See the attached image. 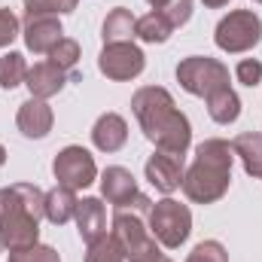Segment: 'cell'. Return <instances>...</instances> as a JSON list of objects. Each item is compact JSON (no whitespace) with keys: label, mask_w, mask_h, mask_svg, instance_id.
Masks as SVG:
<instances>
[{"label":"cell","mask_w":262,"mask_h":262,"mask_svg":"<svg viewBox=\"0 0 262 262\" xmlns=\"http://www.w3.org/2000/svg\"><path fill=\"white\" fill-rule=\"evenodd\" d=\"M131 110L140 122V131L146 134V140L156 149L186 156V149L192 143V125H189L186 113L177 110L168 89H162V85L137 89L131 95Z\"/></svg>","instance_id":"1"},{"label":"cell","mask_w":262,"mask_h":262,"mask_svg":"<svg viewBox=\"0 0 262 262\" xmlns=\"http://www.w3.org/2000/svg\"><path fill=\"white\" fill-rule=\"evenodd\" d=\"M232 162H235V149L229 140L223 137L201 140L195 146V162L186 168L183 183H180L183 195L192 204L220 201L232 186Z\"/></svg>","instance_id":"2"},{"label":"cell","mask_w":262,"mask_h":262,"mask_svg":"<svg viewBox=\"0 0 262 262\" xmlns=\"http://www.w3.org/2000/svg\"><path fill=\"white\" fill-rule=\"evenodd\" d=\"M46 192L34 183H12L0 189V244L3 250H21L40 241V220Z\"/></svg>","instance_id":"3"},{"label":"cell","mask_w":262,"mask_h":262,"mask_svg":"<svg viewBox=\"0 0 262 262\" xmlns=\"http://www.w3.org/2000/svg\"><path fill=\"white\" fill-rule=\"evenodd\" d=\"M122 253H125V262H156L162 259L165 253L159 250V241L156 235L149 232V226L140 220L137 210H116L113 213V232H110Z\"/></svg>","instance_id":"4"},{"label":"cell","mask_w":262,"mask_h":262,"mask_svg":"<svg viewBox=\"0 0 262 262\" xmlns=\"http://www.w3.org/2000/svg\"><path fill=\"white\" fill-rule=\"evenodd\" d=\"M149 220V232L156 235V241L168 250H177L186 244L189 232H192V210L180 201H174L171 195H165L162 201H156L146 213Z\"/></svg>","instance_id":"5"},{"label":"cell","mask_w":262,"mask_h":262,"mask_svg":"<svg viewBox=\"0 0 262 262\" xmlns=\"http://www.w3.org/2000/svg\"><path fill=\"white\" fill-rule=\"evenodd\" d=\"M177 82L180 89H186L189 95L195 98H210L213 92L220 89H229V67L216 58H207V55H189L177 64Z\"/></svg>","instance_id":"6"},{"label":"cell","mask_w":262,"mask_h":262,"mask_svg":"<svg viewBox=\"0 0 262 262\" xmlns=\"http://www.w3.org/2000/svg\"><path fill=\"white\" fill-rule=\"evenodd\" d=\"M259 40H262V18L253 9H235V12L223 15L216 31H213V43L229 55L250 52L253 46H259Z\"/></svg>","instance_id":"7"},{"label":"cell","mask_w":262,"mask_h":262,"mask_svg":"<svg viewBox=\"0 0 262 262\" xmlns=\"http://www.w3.org/2000/svg\"><path fill=\"white\" fill-rule=\"evenodd\" d=\"M52 174H55L58 186H67V189L76 192V189H85L98 180V165H95V156L85 146L70 143L52 159Z\"/></svg>","instance_id":"8"},{"label":"cell","mask_w":262,"mask_h":262,"mask_svg":"<svg viewBox=\"0 0 262 262\" xmlns=\"http://www.w3.org/2000/svg\"><path fill=\"white\" fill-rule=\"evenodd\" d=\"M101 195L110 204H116V210H137V213H149L152 201L137 189V180L128 168L122 165H110L101 174Z\"/></svg>","instance_id":"9"},{"label":"cell","mask_w":262,"mask_h":262,"mask_svg":"<svg viewBox=\"0 0 262 262\" xmlns=\"http://www.w3.org/2000/svg\"><path fill=\"white\" fill-rule=\"evenodd\" d=\"M146 67V55L140 46H134V40L128 43H107L98 55V70L113 79V82H128L137 79Z\"/></svg>","instance_id":"10"},{"label":"cell","mask_w":262,"mask_h":262,"mask_svg":"<svg viewBox=\"0 0 262 262\" xmlns=\"http://www.w3.org/2000/svg\"><path fill=\"white\" fill-rule=\"evenodd\" d=\"M146 180L156 192L162 195H171L180 189L183 183V174H186V159L177 156V152H165V149H156L149 159H146Z\"/></svg>","instance_id":"11"},{"label":"cell","mask_w":262,"mask_h":262,"mask_svg":"<svg viewBox=\"0 0 262 262\" xmlns=\"http://www.w3.org/2000/svg\"><path fill=\"white\" fill-rule=\"evenodd\" d=\"M25 46L34 55H49L61 40H64V28L58 21V15H34L25 18Z\"/></svg>","instance_id":"12"},{"label":"cell","mask_w":262,"mask_h":262,"mask_svg":"<svg viewBox=\"0 0 262 262\" xmlns=\"http://www.w3.org/2000/svg\"><path fill=\"white\" fill-rule=\"evenodd\" d=\"M15 125H18V131H21L25 137L43 140V137L52 131V125H55V113H52V107H49L46 101L28 98V101L18 107V113H15Z\"/></svg>","instance_id":"13"},{"label":"cell","mask_w":262,"mask_h":262,"mask_svg":"<svg viewBox=\"0 0 262 262\" xmlns=\"http://www.w3.org/2000/svg\"><path fill=\"white\" fill-rule=\"evenodd\" d=\"M25 85H28L31 98L49 101V98H55V95L67 85V73L61 70V67H55L52 61H37L34 67H28Z\"/></svg>","instance_id":"14"},{"label":"cell","mask_w":262,"mask_h":262,"mask_svg":"<svg viewBox=\"0 0 262 262\" xmlns=\"http://www.w3.org/2000/svg\"><path fill=\"white\" fill-rule=\"evenodd\" d=\"M73 220H76V232H79V238L85 244H92V241L107 235V213H104L101 198H82L76 204Z\"/></svg>","instance_id":"15"},{"label":"cell","mask_w":262,"mask_h":262,"mask_svg":"<svg viewBox=\"0 0 262 262\" xmlns=\"http://www.w3.org/2000/svg\"><path fill=\"white\" fill-rule=\"evenodd\" d=\"M128 140V122L119 113H101L95 128H92V143L101 152H119Z\"/></svg>","instance_id":"16"},{"label":"cell","mask_w":262,"mask_h":262,"mask_svg":"<svg viewBox=\"0 0 262 262\" xmlns=\"http://www.w3.org/2000/svg\"><path fill=\"white\" fill-rule=\"evenodd\" d=\"M76 204H79V198H76L73 189H67V186H55V189H49V192H46L43 213H46V220H49L52 226H64V223L73 220Z\"/></svg>","instance_id":"17"},{"label":"cell","mask_w":262,"mask_h":262,"mask_svg":"<svg viewBox=\"0 0 262 262\" xmlns=\"http://www.w3.org/2000/svg\"><path fill=\"white\" fill-rule=\"evenodd\" d=\"M232 149H235V156L241 159L244 171H247L250 177L262 180V134L259 131H244V134H238V137L232 140Z\"/></svg>","instance_id":"18"},{"label":"cell","mask_w":262,"mask_h":262,"mask_svg":"<svg viewBox=\"0 0 262 262\" xmlns=\"http://www.w3.org/2000/svg\"><path fill=\"white\" fill-rule=\"evenodd\" d=\"M134 25H137V18L131 15V9H125V6L110 9L104 25H101L104 46L107 43H128V40H134Z\"/></svg>","instance_id":"19"},{"label":"cell","mask_w":262,"mask_h":262,"mask_svg":"<svg viewBox=\"0 0 262 262\" xmlns=\"http://www.w3.org/2000/svg\"><path fill=\"white\" fill-rule=\"evenodd\" d=\"M207 113L216 125H232L241 116V98L235 95V89H220L207 98Z\"/></svg>","instance_id":"20"},{"label":"cell","mask_w":262,"mask_h":262,"mask_svg":"<svg viewBox=\"0 0 262 262\" xmlns=\"http://www.w3.org/2000/svg\"><path fill=\"white\" fill-rule=\"evenodd\" d=\"M171 34H174V25H171L159 9L140 15L137 25H134V37H140L143 43H168Z\"/></svg>","instance_id":"21"},{"label":"cell","mask_w":262,"mask_h":262,"mask_svg":"<svg viewBox=\"0 0 262 262\" xmlns=\"http://www.w3.org/2000/svg\"><path fill=\"white\" fill-rule=\"evenodd\" d=\"M25 76H28V64H25V55L21 52H6L0 58V85L6 92L18 89L25 82Z\"/></svg>","instance_id":"22"},{"label":"cell","mask_w":262,"mask_h":262,"mask_svg":"<svg viewBox=\"0 0 262 262\" xmlns=\"http://www.w3.org/2000/svg\"><path fill=\"white\" fill-rule=\"evenodd\" d=\"M85 262H125V253H122V247L113 235H104V238L89 244Z\"/></svg>","instance_id":"23"},{"label":"cell","mask_w":262,"mask_h":262,"mask_svg":"<svg viewBox=\"0 0 262 262\" xmlns=\"http://www.w3.org/2000/svg\"><path fill=\"white\" fill-rule=\"evenodd\" d=\"M25 3V18L34 15H67L76 9L79 0H21Z\"/></svg>","instance_id":"24"},{"label":"cell","mask_w":262,"mask_h":262,"mask_svg":"<svg viewBox=\"0 0 262 262\" xmlns=\"http://www.w3.org/2000/svg\"><path fill=\"white\" fill-rule=\"evenodd\" d=\"M9 262H61L58 250L49 247V244H31V247H21V250H9Z\"/></svg>","instance_id":"25"},{"label":"cell","mask_w":262,"mask_h":262,"mask_svg":"<svg viewBox=\"0 0 262 262\" xmlns=\"http://www.w3.org/2000/svg\"><path fill=\"white\" fill-rule=\"evenodd\" d=\"M49 61L55 67H61L64 73H70L73 67L79 64V43L76 40H70V37H64L52 52H49Z\"/></svg>","instance_id":"26"},{"label":"cell","mask_w":262,"mask_h":262,"mask_svg":"<svg viewBox=\"0 0 262 262\" xmlns=\"http://www.w3.org/2000/svg\"><path fill=\"white\" fill-rule=\"evenodd\" d=\"M186 262H229V253L220 241H201V244L192 247Z\"/></svg>","instance_id":"27"},{"label":"cell","mask_w":262,"mask_h":262,"mask_svg":"<svg viewBox=\"0 0 262 262\" xmlns=\"http://www.w3.org/2000/svg\"><path fill=\"white\" fill-rule=\"evenodd\" d=\"M235 79H238L241 85H247V89L259 85L262 82V61L259 58H241L238 67H235Z\"/></svg>","instance_id":"28"},{"label":"cell","mask_w":262,"mask_h":262,"mask_svg":"<svg viewBox=\"0 0 262 262\" xmlns=\"http://www.w3.org/2000/svg\"><path fill=\"white\" fill-rule=\"evenodd\" d=\"M171 25H174V31L177 28H183L189 18H192V0H168V6L165 9H159Z\"/></svg>","instance_id":"29"},{"label":"cell","mask_w":262,"mask_h":262,"mask_svg":"<svg viewBox=\"0 0 262 262\" xmlns=\"http://www.w3.org/2000/svg\"><path fill=\"white\" fill-rule=\"evenodd\" d=\"M18 18L12 9H0V49H6L15 37H18Z\"/></svg>","instance_id":"30"},{"label":"cell","mask_w":262,"mask_h":262,"mask_svg":"<svg viewBox=\"0 0 262 262\" xmlns=\"http://www.w3.org/2000/svg\"><path fill=\"white\" fill-rule=\"evenodd\" d=\"M201 3H204V6H210V9H220V6H226L229 0H201Z\"/></svg>","instance_id":"31"},{"label":"cell","mask_w":262,"mask_h":262,"mask_svg":"<svg viewBox=\"0 0 262 262\" xmlns=\"http://www.w3.org/2000/svg\"><path fill=\"white\" fill-rule=\"evenodd\" d=\"M146 3H149L152 9H165V6H168V0H146Z\"/></svg>","instance_id":"32"},{"label":"cell","mask_w":262,"mask_h":262,"mask_svg":"<svg viewBox=\"0 0 262 262\" xmlns=\"http://www.w3.org/2000/svg\"><path fill=\"white\" fill-rule=\"evenodd\" d=\"M3 165H6V146L0 143V168H3Z\"/></svg>","instance_id":"33"},{"label":"cell","mask_w":262,"mask_h":262,"mask_svg":"<svg viewBox=\"0 0 262 262\" xmlns=\"http://www.w3.org/2000/svg\"><path fill=\"white\" fill-rule=\"evenodd\" d=\"M156 262H171V259H168V256H162V259H156Z\"/></svg>","instance_id":"34"},{"label":"cell","mask_w":262,"mask_h":262,"mask_svg":"<svg viewBox=\"0 0 262 262\" xmlns=\"http://www.w3.org/2000/svg\"><path fill=\"white\" fill-rule=\"evenodd\" d=\"M0 250H3V244H0Z\"/></svg>","instance_id":"35"},{"label":"cell","mask_w":262,"mask_h":262,"mask_svg":"<svg viewBox=\"0 0 262 262\" xmlns=\"http://www.w3.org/2000/svg\"><path fill=\"white\" fill-rule=\"evenodd\" d=\"M256 3H262V0H256Z\"/></svg>","instance_id":"36"}]
</instances>
